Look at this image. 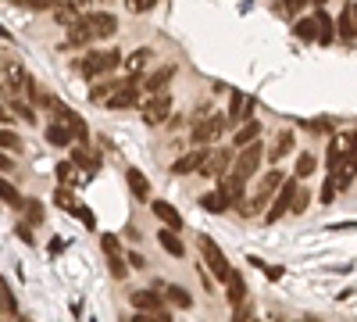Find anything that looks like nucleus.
Listing matches in <instances>:
<instances>
[{"label": "nucleus", "mask_w": 357, "mask_h": 322, "mask_svg": "<svg viewBox=\"0 0 357 322\" xmlns=\"http://www.w3.org/2000/svg\"><path fill=\"white\" fill-rule=\"evenodd\" d=\"M118 29V18L107 15V11H89V15H79L72 25H68V43L65 47H86L100 36H111Z\"/></svg>", "instance_id": "nucleus-1"}, {"label": "nucleus", "mask_w": 357, "mask_h": 322, "mask_svg": "<svg viewBox=\"0 0 357 322\" xmlns=\"http://www.w3.org/2000/svg\"><path fill=\"white\" fill-rule=\"evenodd\" d=\"M118 65H122V54L111 47V50H93V54H86L82 61H79V72L89 75V79H97V75H107V72L118 68Z\"/></svg>", "instance_id": "nucleus-2"}, {"label": "nucleus", "mask_w": 357, "mask_h": 322, "mask_svg": "<svg viewBox=\"0 0 357 322\" xmlns=\"http://www.w3.org/2000/svg\"><path fill=\"white\" fill-rule=\"evenodd\" d=\"M261 161H264V147L257 140H250V143L240 147V154L232 158V172L240 175V180H254V172L261 168Z\"/></svg>", "instance_id": "nucleus-3"}, {"label": "nucleus", "mask_w": 357, "mask_h": 322, "mask_svg": "<svg viewBox=\"0 0 357 322\" xmlns=\"http://www.w3.org/2000/svg\"><path fill=\"white\" fill-rule=\"evenodd\" d=\"M197 244H200V254H204V261H207V269L215 272V279L225 283V276L232 272V265H229V258L222 254V247H218L211 237H197Z\"/></svg>", "instance_id": "nucleus-4"}, {"label": "nucleus", "mask_w": 357, "mask_h": 322, "mask_svg": "<svg viewBox=\"0 0 357 322\" xmlns=\"http://www.w3.org/2000/svg\"><path fill=\"white\" fill-rule=\"evenodd\" d=\"M168 115H172V94L168 90H154L151 101L143 104V122L146 126H161V122H168Z\"/></svg>", "instance_id": "nucleus-5"}, {"label": "nucleus", "mask_w": 357, "mask_h": 322, "mask_svg": "<svg viewBox=\"0 0 357 322\" xmlns=\"http://www.w3.org/2000/svg\"><path fill=\"white\" fill-rule=\"evenodd\" d=\"M132 308L143 312V315H151V322H168V308L161 305V294H154V290H136L132 294Z\"/></svg>", "instance_id": "nucleus-6"}, {"label": "nucleus", "mask_w": 357, "mask_h": 322, "mask_svg": "<svg viewBox=\"0 0 357 322\" xmlns=\"http://www.w3.org/2000/svg\"><path fill=\"white\" fill-rule=\"evenodd\" d=\"M225 126H229L225 115H207V119H200V122L193 126L190 140H193V143H215V140L225 133Z\"/></svg>", "instance_id": "nucleus-7"}, {"label": "nucleus", "mask_w": 357, "mask_h": 322, "mask_svg": "<svg viewBox=\"0 0 357 322\" xmlns=\"http://www.w3.org/2000/svg\"><path fill=\"white\" fill-rule=\"evenodd\" d=\"M329 172H333L336 193H340V190H350V186H354V180H357V147H354L350 154H343V158H340Z\"/></svg>", "instance_id": "nucleus-8"}, {"label": "nucleus", "mask_w": 357, "mask_h": 322, "mask_svg": "<svg viewBox=\"0 0 357 322\" xmlns=\"http://www.w3.org/2000/svg\"><path fill=\"white\" fill-rule=\"evenodd\" d=\"M107 108H114V111H126V108H132V104H139V82H136V75H129L118 90L104 101Z\"/></svg>", "instance_id": "nucleus-9"}, {"label": "nucleus", "mask_w": 357, "mask_h": 322, "mask_svg": "<svg viewBox=\"0 0 357 322\" xmlns=\"http://www.w3.org/2000/svg\"><path fill=\"white\" fill-rule=\"evenodd\" d=\"M232 165V151H207L200 161V175L204 180H222Z\"/></svg>", "instance_id": "nucleus-10"}, {"label": "nucleus", "mask_w": 357, "mask_h": 322, "mask_svg": "<svg viewBox=\"0 0 357 322\" xmlns=\"http://www.w3.org/2000/svg\"><path fill=\"white\" fill-rule=\"evenodd\" d=\"M22 61L11 54V50H0V90H15L22 82Z\"/></svg>", "instance_id": "nucleus-11"}, {"label": "nucleus", "mask_w": 357, "mask_h": 322, "mask_svg": "<svg viewBox=\"0 0 357 322\" xmlns=\"http://www.w3.org/2000/svg\"><path fill=\"white\" fill-rule=\"evenodd\" d=\"M282 180H286L282 172H275V168L268 172L264 180H261V186H257V193H254V200H250V208H243V215H254L257 208H264V200H268V197H272V193L279 190V183H282Z\"/></svg>", "instance_id": "nucleus-12"}, {"label": "nucleus", "mask_w": 357, "mask_h": 322, "mask_svg": "<svg viewBox=\"0 0 357 322\" xmlns=\"http://www.w3.org/2000/svg\"><path fill=\"white\" fill-rule=\"evenodd\" d=\"M293 193H296V180H282V183H279V190H275V204H272V212H268L264 219H268V222H279V219L289 212Z\"/></svg>", "instance_id": "nucleus-13"}, {"label": "nucleus", "mask_w": 357, "mask_h": 322, "mask_svg": "<svg viewBox=\"0 0 357 322\" xmlns=\"http://www.w3.org/2000/svg\"><path fill=\"white\" fill-rule=\"evenodd\" d=\"M54 111H57V119H61V122L68 126V133H72V140H79V143H82V140L89 136V129H86V122L79 119V115H75L72 108H65L61 101H54Z\"/></svg>", "instance_id": "nucleus-14"}, {"label": "nucleus", "mask_w": 357, "mask_h": 322, "mask_svg": "<svg viewBox=\"0 0 357 322\" xmlns=\"http://www.w3.org/2000/svg\"><path fill=\"white\" fill-rule=\"evenodd\" d=\"M243 186H247V180H240V175H222V193H225V200H229V208H240L243 204Z\"/></svg>", "instance_id": "nucleus-15"}, {"label": "nucleus", "mask_w": 357, "mask_h": 322, "mask_svg": "<svg viewBox=\"0 0 357 322\" xmlns=\"http://www.w3.org/2000/svg\"><path fill=\"white\" fill-rule=\"evenodd\" d=\"M354 147H357V133H336L333 143H329V168H333L343 154H350Z\"/></svg>", "instance_id": "nucleus-16"}, {"label": "nucleus", "mask_w": 357, "mask_h": 322, "mask_svg": "<svg viewBox=\"0 0 357 322\" xmlns=\"http://www.w3.org/2000/svg\"><path fill=\"white\" fill-rule=\"evenodd\" d=\"M86 8H89V0H61V4H57V11H54V18L61 22V25H72Z\"/></svg>", "instance_id": "nucleus-17"}, {"label": "nucleus", "mask_w": 357, "mask_h": 322, "mask_svg": "<svg viewBox=\"0 0 357 322\" xmlns=\"http://www.w3.org/2000/svg\"><path fill=\"white\" fill-rule=\"evenodd\" d=\"M225 286H229V294H225L229 305H232V308H236V305H243V298H247V283H243V276L236 272V269L225 276Z\"/></svg>", "instance_id": "nucleus-18"}, {"label": "nucleus", "mask_w": 357, "mask_h": 322, "mask_svg": "<svg viewBox=\"0 0 357 322\" xmlns=\"http://www.w3.org/2000/svg\"><path fill=\"white\" fill-rule=\"evenodd\" d=\"M204 143H197V151H190V154H183V158H178L175 165H172V172L175 175H186V172H193V168H200V161H204Z\"/></svg>", "instance_id": "nucleus-19"}, {"label": "nucleus", "mask_w": 357, "mask_h": 322, "mask_svg": "<svg viewBox=\"0 0 357 322\" xmlns=\"http://www.w3.org/2000/svg\"><path fill=\"white\" fill-rule=\"evenodd\" d=\"M126 180H129V190H132L139 200L151 197V183H146V175H143L139 168H126Z\"/></svg>", "instance_id": "nucleus-20"}, {"label": "nucleus", "mask_w": 357, "mask_h": 322, "mask_svg": "<svg viewBox=\"0 0 357 322\" xmlns=\"http://www.w3.org/2000/svg\"><path fill=\"white\" fill-rule=\"evenodd\" d=\"M158 240H161V247H165V251H168L172 258H183V254H186V247H183V240H178V237H175V229H172V226H165V229L158 233Z\"/></svg>", "instance_id": "nucleus-21"}, {"label": "nucleus", "mask_w": 357, "mask_h": 322, "mask_svg": "<svg viewBox=\"0 0 357 322\" xmlns=\"http://www.w3.org/2000/svg\"><path fill=\"white\" fill-rule=\"evenodd\" d=\"M314 22H318V43L329 47V43L336 40V22L325 15V11H314Z\"/></svg>", "instance_id": "nucleus-22"}, {"label": "nucleus", "mask_w": 357, "mask_h": 322, "mask_svg": "<svg viewBox=\"0 0 357 322\" xmlns=\"http://www.w3.org/2000/svg\"><path fill=\"white\" fill-rule=\"evenodd\" d=\"M200 208L211 212V215H222V212H229V200H225L222 190H215V193H204V197H200Z\"/></svg>", "instance_id": "nucleus-23"}, {"label": "nucleus", "mask_w": 357, "mask_h": 322, "mask_svg": "<svg viewBox=\"0 0 357 322\" xmlns=\"http://www.w3.org/2000/svg\"><path fill=\"white\" fill-rule=\"evenodd\" d=\"M154 215H158L165 226H172V229H178V226H183V215H178V212L172 208L168 200H154Z\"/></svg>", "instance_id": "nucleus-24"}, {"label": "nucleus", "mask_w": 357, "mask_h": 322, "mask_svg": "<svg viewBox=\"0 0 357 322\" xmlns=\"http://www.w3.org/2000/svg\"><path fill=\"white\" fill-rule=\"evenodd\" d=\"M47 140L54 143V147H72V133L65 122H50L47 126Z\"/></svg>", "instance_id": "nucleus-25"}, {"label": "nucleus", "mask_w": 357, "mask_h": 322, "mask_svg": "<svg viewBox=\"0 0 357 322\" xmlns=\"http://www.w3.org/2000/svg\"><path fill=\"white\" fill-rule=\"evenodd\" d=\"M72 161H75V165H82V183H86L89 175H93V172L100 168V158H93V154H86L82 147H79V151H72Z\"/></svg>", "instance_id": "nucleus-26"}, {"label": "nucleus", "mask_w": 357, "mask_h": 322, "mask_svg": "<svg viewBox=\"0 0 357 322\" xmlns=\"http://www.w3.org/2000/svg\"><path fill=\"white\" fill-rule=\"evenodd\" d=\"M261 136V122H254V119H247L240 129H236V136H232V143L236 147H243V143H250V140H257Z\"/></svg>", "instance_id": "nucleus-27"}, {"label": "nucleus", "mask_w": 357, "mask_h": 322, "mask_svg": "<svg viewBox=\"0 0 357 322\" xmlns=\"http://www.w3.org/2000/svg\"><path fill=\"white\" fill-rule=\"evenodd\" d=\"M336 33H340L343 40H357V22H354V11H350V8H343V15H340V22H336Z\"/></svg>", "instance_id": "nucleus-28"}, {"label": "nucleus", "mask_w": 357, "mask_h": 322, "mask_svg": "<svg viewBox=\"0 0 357 322\" xmlns=\"http://www.w3.org/2000/svg\"><path fill=\"white\" fill-rule=\"evenodd\" d=\"M146 61H151V50H136V54L126 57V65H122V68H126L129 75H139V72L146 68Z\"/></svg>", "instance_id": "nucleus-29"}, {"label": "nucleus", "mask_w": 357, "mask_h": 322, "mask_svg": "<svg viewBox=\"0 0 357 322\" xmlns=\"http://www.w3.org/2000/svg\"><path fill=\"white\" fill-rule=\"evenodd\" d=\"M250 108H254V101H250V97H243V94H236V97H232V111L225 115V119H229V122H240V119H243V115H247Z\"/></svg>", "instance_id": "nucleus-30"}, {"label": "nucleus", "mask_w": 357, "mask_h": 322, "mask_svg": "<svg viewBox=\"0 0 357 322\" xmlns=\"http://www.w3.org/2000/svg\"><path fill=\"white\" fill-rule=\"evenodd\" d=\"M293 33L301 36L304 43H311V40H318V22H314V18H301V22H296V29H293Z\"/></svg>", "instance_id": "nucleus-31"}, {"label": "nucleus", "mask_w": 357, "mask_h": 322, "mask_svg": "<svg viewBox=\"0 0 357 322\" xmlns=\"http://www.w3.org/2000/svg\"><path fill=\"white\" fill-rule=\"evenodd\" d=\"M165 294H168V301L178 305V308H190V305H193V298H190L186 286H165Z\"/></svg>", "instance_id": "nucleus-32"}, {"label": "nucleus", "mask_w": 357, "mask_h": 322, "mask_svg": "<svg viewBox=\"0 0 357 322\" xmlns=\"http://www.w3.org/2000/svg\"><path fill=\"white\" fill-rule=\"evenodd\" d=\"M289 151H293V133H279V140H275V147L268 151V154H272V161H279V158H286Z\"/></svg>", "instance_id": "nucleus-33"}, {"label": "nucleus", "mask_w": 357, "mask_h": 322, "mask_svg": "<svg viewBox=\"0 0 357 322\" xmlns=\"http://www.w3.org/2000/svg\"><path fill=\"white\" fill-rule=\"evenodd\" d=\"M61 0H11V8H22V11H43V8H57Z\"/></svg>", "instance_id": "nucleus-34"}, {"label": "nucleus", "mask_w": 357, "mask_h": 322, "mask_svg": "<svg viewBox=\"0 0 357 322\" xmlns=\"http://www.w3.org/2000/svg\"><path fill=\"white\" fill-rule=\"evenodd\" d=\"M118 86H122V82H97L93 86V90H89V101H93V104H100V101H107L114 90H118Z\"/></svg>", "instance_id": "nucleus-35"}, {"label": "nucleus", "mask_w": 357, "mask_h": 322, "mask_svg": "<svg viewBox=\"0 0 357 322\" xmlns=\"http://www.w3.org/2000/svg\"><path fill=\"white\" fill-rule=\"evenodd\" d=\"M314 154H301V158H296V175H301V180H307V175L314 172Z\"/></svg>", "instance_id": "nucleus-36"}, {"label": "nucleus", "mask_w": 357, "mask_h": 322, "mask_svg": "<svg viewBox=\"0 0 357 322\" xmlns=\"http://www.w3.org/2000/svg\"><path fill=\"white\" fill-rule=\"evenodd\" d=\"M172 72H175V68H165V72L151 75V79H146V90H151V94H154V90H165V82L172 79Z\"/></svg>", "instance_id": "nucleus-37"}, {"label": "nucleus", "mask_w": 357, "mask_h": 322, "mask_svg": "<svg viewBox=\"0 0 357 322\" xmlns=\"http://www.w3.org/2000/svg\"><path fill=\"white\" fill-rule=\"evenodd\" d=\"M22 204L29 208V212H25V215H29V222L40 226V222H43V204H40V200H22Z\"/></svg>", "instance_id": "nucleus-38"}, {"label": "nucleus", "mask_w": 357, "mask_h": 322, "mask_svg": "<svg viewBox=\"0 0 357 322\" xmlns=\"http://www.w3.org/2000/svg\"><path fill=\"white\" fill-rule=\"evenodd\" d=\"M0 197H4L8 204H15V208H18V204H22V193L8 183V180H0Z\"/></svg>", "instance_id": "nucleus-39"}, {"label": "nucleus", "mask_w": 357, "mask_h": 322, "mask_svg": "<svg viewBox=\"0 0 357 322\" xmlns=\"http://www.w3.org/2000/svg\"><path fill=\"white\" fill-rule=\"evenodd\" d=\"M307 200H311V193H307V190H296V193H293V204H289V212L301 215V212L307 208Z\"/></svg>", "instance_id": "nucleus-40"}, {"label": "nucleus", "mask_w": 357, "mask_h": 322, "mask_svg": "<svg viewBox=\"0 0 357 322\" xmlns=\"http://www.w3.org/2000/svg\"><path fill=\"white\" fill-rule=\"evenodd\" d=\"M154 4H158V0H126V8H129L132 15H146Z\"/></svg>", "instance_id": "nucleus-41"}, {"label": "nucleus", "mask_w": 357, "mask_h": 322, "mask_svg": "<svg viewBox=\"0 0 357 322\" xmlns=\"http://www.w3.org/2000/svg\"><path fill=\"white\" fill-rule=\"evenodd\" d=\"M0 147H8V151H18L22 147V140L11 133V129H0Z\"/></svg>", "instance_id": "nucleus-42"}, {"label": "nucleus", "mask_w": 357, "mask_h": 322, "mask_svg": "<svg viewBox=\"0 0 357 322\" xmlns=\"http://www.w3.org/2000/svg\"><path fill=\"white\" fill-rule=\"evenodd\" d=\"M54 204H57V208H65V212H72V208H75V197H72L68 190H57V193H54Z\"/></svg>", "instance_id": "nucleus-43"}, {"label": "nucleus", "mask_w": 357, "mask_h": 322, "mask_svg": "<svg viewBox=\"0 0 357 322\" xmlns=\"http://www.w3.org/2000/svg\"><path fill=\"white\" fill-rule=\"evenodd\" d=\"M107 265H111V276H118V279L126 276V261L118 258V254H107Z\"/></svg>", "instance_id": "nucleus-44"}, {"label": "nucleus", "mask_w": 357, "mask_h": 322, "mask_svg": "<svg viewBox=\"0 0 357 322\" xmlns=\"http://www.w3.org/2000/svg\"><path fill=\"white\" fill-rule=\"evenodd\" d=\"M301 8H307V0H282V4H279V11H282V15H296Z\"/></svg>", "instance_id": "nucleus-45"}, {"label": "nucleus", "mask_w": 357, "mask_h": 322, "mask_svg": "<svg viewBox=\"0 0 357 322\" xmlns=\"http://www.w3.org/2000/svg\"><path fill=\"white\" fill-rule=\"evenodd\" d=\"M57 180H61V183H72V180H75V168H72L68 161H61V165H57Z\"/></svg>", "instance_id": "nucleus-46"}, {"label": "nucleus", "mask_w": 357, "mask_h": 322, "mask_svg": "<svg viewBox=\"0 0 357 322\" xmlns=\"http://www.w3.org/2000/svg\"><path fill=\"white\" fill-rule=\"evenodd\" d=\"M321 200H325V204H333V200H336V183H333V180H325V186H321Z\"/></svg>", "instance_id": "nucleus-47"}, {"label": "nucleus", "mask_w": 357, "mask_h": 322, "mask_svg": "<svg viewBox=\"0 0 357 322\" xmlns=\"http://www.w3.org/2000/svg\"><path fill=\"white\" fill-rule=\"evenodd\" d=\"M0 294H4V305L15 312V294H11V286H8V279H0Z\"/></svg>", "instance_id": "nucleus-48"}, {"label": "nucleus", "mask_w": 357, "mask_h": 322, "mask_svg": "<svg viewBox=\"0 0 357 322\" xmlns=\"http://www.w3.org/2000/svg\"><path fill=\"white\" fill-rule=\"evenodd\" d=\"M72 215H79V219H82V226H93V215L86 212V204H75V208H72Z\"/></svg>", "instance_id": "nucleus-49"}, {"label": "nucleus", "mask_w": 357, "mask_h": 322, "mask_svg": "<svg viewBox=\"0 0 357 322\" xmlns=\"http://www.w3.org/2000/svg\"><path fill=\"white\" fill-rule=\"evenodd\" d=\"M100 244H104V251H107V254H118V240L111 237V233H104V237H100Z\"/></svg>", "instance_id": "nucleus-50"}, {"label": "nucleus", "mask_w": 357, "mask_h": 322, "mask_svg": "<svg viewBox=\"0 0 357 322\" xmlns=\"http://www.w3.org/2000/svg\"><path fill=\"white\" fill-rule=\"evenodd\" d=\"M311 129H314V133H325V129H329V122H325V119H314Z\"/></svg>", "instance_id": "nucleus-51"}, {"label": "nucleus", "mask_w": 357, "mask_h": 322, "mask_svg": "<svg viewBox=\"0 0 357 322\" xmlns=\"http://www.w3.org/2000/svg\"><path fill=\"white\" fill-rule=\"evenodd\" d=\"M129 265H132V269H146V261H143L139 254H132V258H129Z\"/></svg>", "instance_id": "nucleus-52"}, {"label": "nucleus", "mask_w": 357, "mask_h": 322, "mask_svg": "<svg viewBox=\"0 0 357 322\" xmlns=\"http://www.w3.org/2000/svg\"><path fill=\"white\" fill-rule=\"evenodd\" d=\"M11 165H15V161H11V158H8V154H0V172H8V168H11Z\"/></svg>", "instance_id": "nucleus-53"}, {"label": "nucleus", "mask_w": 357, "mask_h": 322, "mask_svg": "<svg viewBox=\"0 0 357 322\" xmlns=\"http://www.w3.org/2000/svg\"><path fill=\"white\" fill-rule=\"evenodd\" d=\"M314 4H325V0H314Z\"/></svg>", "instance_id": "nucleus-54"}]
</instances>
